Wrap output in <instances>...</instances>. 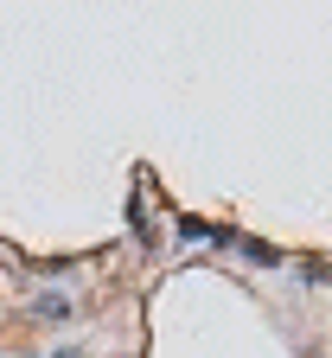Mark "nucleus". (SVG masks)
Listing matches in <instances>:
<instances>
[{"mask_svg": "<svg viewBox=\"0 0 332 358\" xmlns=\"http://www.w3.org/2000/svg\"><path fill=\"white\" fill-rule=\"evenodd\" d=\"M32 313H38V320H71L77 301H71V294H38V301H32Z\"/></svg>", "mask_w": 332, "mask_h": 358, "instance_id": "nucleus-1", "label": "nucleus"}, {"mask_svg": "<svg viewBox=\"0 0 332 358\" xmlns=\"http://www.w3.org/2000/svg\"><path fill=\"white\" fill-rule=\"evenodd\" d=\"M243 256H250L256 268H275V262H281V250H268V243H256V237H243Z\"/></svg>", "mask_w": 332, "mask_h": 358, "instance_id": "nucleus-2", "label": "nucleus"}, {"mask_svg": "<svg viewBox=\"0 0 332 358\" xmlns=\"http://www.w3.org/2000/svg\"><path fill=\"white\" fill-rule=\"evenodd\" d=\"M52 358H83V352H77V345H64V352H52Z\"/></svg>", "mask_w": 332, "mask_h": 358, "instance_id": "nucleus-3", "label": "nucleus"}]
</instances>
